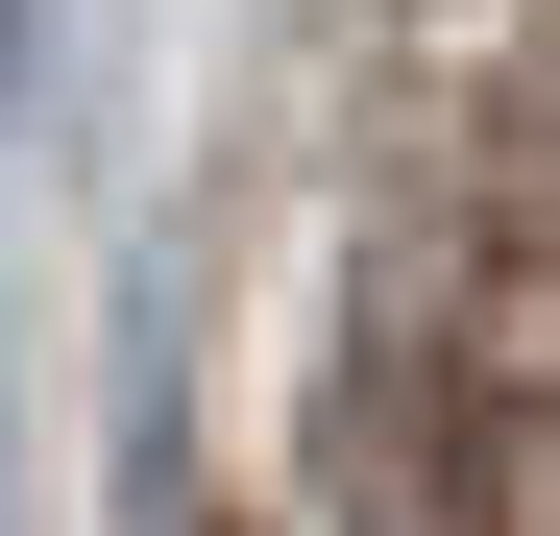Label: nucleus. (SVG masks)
<instances>
[{
  "label": "nucleus",
  "mask_w": 560,
  "mask_h": 536,
  "mask_svg": "<svg viewBox=\"0 0 560 536\" xmlns=\"http://www.w3.org/2000/svg\"><path fill=\"white\" fill-rule=\"evenodd\" d=\"M0 49H25V0H0Z\"/></svg>",
  "instance_id": "nucleus-1"
}]
</instances>
